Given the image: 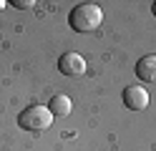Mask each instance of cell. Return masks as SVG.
Instances as JSON below:
<instances>
[{"label":"cell","instance_id":"ba28073f","mask_svg":"<svg viewBox=\"0 0 156 151\" xmlns=\"http://www.w3.org/2000/svg\"><path fill=\"white\" fill-rule=\"evenodd\" d=\"M151 13H154V18H156V3H154V5H151Z\"/></svg>","mask_w":156,"mask_h":151},{"label":"cell","instance_id":"5b68a950","mask_svg":"<svg viewBox=\"0 0 156 151\" xmlns=\"http://www.w3.org/2000/svg\"><path fill=\"white\" fill-rule=\"evenodd\" d=\"M136 76L146 83H156V56H144L136 66Z\"/></svg>","mask_w":156,"mask_h":151},{"label":"cell","instance_id":"277c9868","mask_svg":"<svg viewBox=\"0 0 156 151\" xmlns=\"http://www.w3.org/2000/svg\"><path fill=\"white\" fill-rule=\"evenodd\" d=\"M58 70L63 76H81L86 73V60L78 53H63L61 60H58Z\"/></svg>","mask_w":156,"mask_h":151},{"label":"cell","instance_id":"6da1fadb","mask_svg":"<svg viewBox=\"0 0 156 151\" xmlns=\"http://www.w3.org/2000/svg\"><path fill=\"white\" fill-rule=\"evenodd\" d=\"M73 30L78 33H93L98 30V25L103 23V10L96 5V3H81L71 10V18H68Z\"/></svg>","mask_w":156,"mask_h":151},{"label":"cell","instance_id":"52a82bcc","mask_svg":"<svg viewBox=\"0 0 156 151\" xmlns=\"http://www.w3.org/2000/svg\"><path fill=\"white\" fill-rule=\"evenodd\" d=\"M15 5H18V8H30V5H35V3H33V0H20V3H15Z\"/></svg>","mask_w":156,"mask_h":151},{"label":"cell","instance_id":"9c48e42d","mask_svg":"<svg viewBox=\"0 0 156 151\" xmlns=\"http://www.w3.org/2000/svg\"><path fill=\"white\" fill-rule=\"evenodd\" d=\"M5 5H8V3H5V0H0V10H3V8H5Z\"/></svg>","mask_w":156,"mask_h":151},{"label":"cell","instance_id":"3957f363","mask_svg":"<svg viewBox=\"0 0 156 151\" xmlns=\"http://www.w3.org/2000/svg\"><path fill=\"white\" fill-rule=\"evenodd\" d=\"M123 106L131 111H144L149 106V91L144 86H129L123 91Z\"/></svg>","mask_w":156,"mask_h":151},{"label":"cell","instance_id":"8992f818","mask_svg":"<svg viewBox=\"0 0 156 151\" xmlns=\"http://www.w3.org/2000/svg\"><path fill=\"white\" fill-rule=\"evenodd\" d=\"M48 108H51V113H53V116L63 118V116H68V113H71L73 103H71V98H68L66 93H58V96H53V98H51V103H48Z\"/></svg>","mask_w":156,"mask_h":151},{"label":"cell","instance_id":"7a4b0ae2","mask_svg":"<svg viewBox=\"0 0 156 151\" xmlns=\"http://www.w3.org/2000/svg\"><path fill=\"white\" fill-rule=\"evenodd\" d=\"M53 118L48 106H28L18 113V126L25 131H45L53 126Z\"/></svg>","mask_w":156,"mask_h":151}]
</instances>
